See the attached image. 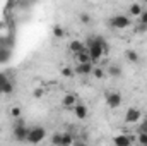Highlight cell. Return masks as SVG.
Instances as JSON below:
<instances>
[{
    "label": "cell",
    "instance_id": "obj_1",
    "mask_svg": "<svg viewBox=\"0 0 147 146\" xmlns=\"http://www.w3.org/2000/svg\"><path fill=\"white\" fill-rule=\"evenodd\" d=\"M86 48L89 50L91 62L94 64V62H98V60H101L105 57V53H106V41L101 36H91L87 38V46Z\"/></svg>",
    "mask_w": 147,
    "mask_h": 146
},
{
    "label": "cell",
    "instance_id": "obj_2",
    "mask_svg": "<svg viewBox=\"0 0 147 146\" xmlns=\"http://www.w3.org/2000/svg\"><path fill=\"white\" fill-rule=\"evenodd\" d=\"M45 138H46V129H45V127H41V126L29 127L28 143H31V145H39V143H41Z\"/></svg>",
    "mask_w": 147,
    "mask_h": 146
},
{
    "label": "cell",
    "instance_id": "obj_3",
    "mask_svg": "<svg viewBox=\"0 0 147 146\" xmlns=\"http://www.w3.org/2000/svg\"><path fill=\"white\" fill-rule=\"evenodd\" d=\"M110 26L115 29H127L132 26V19L125 14H116L110 19Z\"/></svg>",
    "mask_w": 147,
    "mask_h": 146
},
{
    "label": "cell",
    "instance_id": "obj_4",
    "mask_svg": "<svg viewBox=\"0 0 147 146\" xmlns=\"http://www.w3.org/2000/svg\"><path fill=\"white\" fill-rule=\"evenodd\" d=\"M134 141H137V136L128 132H120L113 136V146H132Z\"/></svg>",
    "mask_w": 147,
    "mask_h": 146
},
{
    "label": "cell",
    "instance_id": "obj_5",
    "mask_svg": "<svg viewBox=\"0 0 147 146\" xmlns=\"http://www.w3.org/2000/svg\"><path fill=\"white\" fill-rule=\"evenodd\" d=\"M142 120V112L135 107H130V108L125 112V124H139Z\"/></svg>",
    "mask_w": 147,
    "mask_h": 146
},
{
    "label": "cell",
    "instance_id": "obj_6",
    "mask_svg": "<svg viewBox=\"0 0 147 146\" xmlns=\"http://www.w3.org/2000/svg\"><path fill=\"white\" fill-rule=\"evenodd\" d=\"M106 105L113 110L118 108V107L121 105V95H120L118 91H108V93H106Z\"/></svg>",
    "mask_w": 147,
    "mask_h": 146
},
{
    "label": "cell",
    "instance_id": "obj_7",
    "mask_svg": "<svg viewBox=\"0 0 147 146\" xmlns=\"http://www.w3.org/2000/svg\"><path fill=\"white\" fill-rule=\"evenodd\" d=\"M28 134H29V127L26 126H14V138L16 141H28Z\"/></svg>",
    "mask_w": 147,
    "mask_h": 146
},
{
    "label": "cell",
    "instance_id": "obj_8",
    "mask_svg": "<svg viewBox=\"0 0 147 146\" xmlns=\"http://www.w3.org/2000/svg\"><path fill=\"white\" fill-rule=\"evenodd\" d=\"M60 105L63 108H74L77 105V95L75 93H65L63 98H62V102H60Z\"/></svg>",
    "mask_w": 147,
    "mask_h": 146
},
{
    "label": "cell",
    "instance_id": "obj_9",
    "mask_svg": "<svg viewBox=\"0 0 147 146\" xmlns=\"http://www.w3.org/2000/svg\"><path fill=\"white\" fill-rule=\"evenodd\" d=\"M142 12H144L142 3L134 2V3H130V5L127 7V14H128V17H130V19H132V17H140V16H142Z\"/></svg>",
    "mask_w": 147,
    "mask_h": 146
},
{
    "label": "cell",
    "instance_id": "obj_10",
    "mask_svg": "<svg viewBox=\"0 0 147 146\" xmlns=\"http://www.w3.org/2000/svg\"><path fill=\"white\" fill-rule=\"evenodd\" d=\"M94 64L92 62H89V64H82V65H75L74 67V72L79 74V76H89V74H92L94 71Z\"/></svg>",
    "mask_w": 147,
    "mask_h": 146
},
{
    "label": "cell",
    "instance_id": "obj_11",
    "mask_svg": "<svg viewBox=\"0 0 147 146\" xmlns=\"http://www.w3.org/2000/svg\"><path fill=\"white\" fill-rule=\"evenodd\" d=\"M72 110H74V115H75L79 120H86L87 115H89V110H87V107H86L84 103H77Z\"/></svg>",
    "mask_w": 147,
    "mask_h": 146
},
{
    "label": "cell",
    "instance_id": "obj_12",
    "mask_svg": "<svg viewBox=\"0 0 147 146\" xmlns=\"http://www.w3.org/2000/svg\"><path fill=\"white\" fill-rule=\"evenodd\" d=\"M84 48H86V45H84V41H80V40H72V41L69 43V50L72 52L74 55L80 53Z\"/></svg>",
    "mask_w": 147,
    "mask_h": 146
},
{
    "label": "cell",
    "instance_id": "obj_13",
    "mask_svg": "<svg viewBox=\"0 0 147 146\" xmlns=\"http://www.w3.org/2000/svg\"><path fill=\"white\" fill-rule=\"evenodd\" d=\"M75 60H77V65H82V64H89L91 62V57H89V50L84 48L80 53L75 55Z\"/></svg>",
    "mask_w": 147,
    "mask_h": 146
},
{
    "label": "cell",
    "instance_id": "obj_14",
    "mask_svg": "<svg viewBox=\"0 0 147 146\" xmlns=\"http://www.w3.org/2000/svg\"><path fill=\"white\" fill-rule=\"evenodd\" d=\"M125 59H127V62H130V64H137V62L140 60V55H139V52H135V50H125Z\"/></svg>",
    "mask_w": 147,
    "mask_h": 146
},
{
    "label": "cell",
    "instance_id": "obj_15",
    "mask_svg": "<svg viewBox=\"0 0 147 146\" xmlns=\"http://www.w3.org/2000/svg\"><path fill=\"white\" fill-rule=\"evenodd\" d=\"M12 91H14V84H12L9 79H5V77H3V81H2V84H0V93L10 95Z\"/></svg>",
    "mask_w": 147,
    "mask_h": 146
},
{
    "label": "cell",
    "instance_id": "obj_16",
    "mask_svg": "<svg viewBox=\"0 0 147 146\" xmlns=\"http://www.w3.org/2000/svg\"><path fill=\"white\" fill-rule=\"evenodd\" d=\"M74 141L75 138L70 132H62V146H74Z\"/></svg>",
    "mask_w": 147,
    "mask_h": 146
},
{
    "label": "cell",
    "instance_id": "obj_17",
    "mask_svg": "<svg viewBox=\"0 0 147 146\" xmlns=\"http://www.w3.org/2000/svg\"><path fill=\"white\" fill-rule=\"evenodd\" d=\"M9 113H10V117L12 119H21L22 117V108L19 107V105H14V107H10V110H9Z\"/></svg>",
    "mask_w": 147,
    "mask_h": 146
},
{
    "label": "cell",
    "instance_id": "obj_18",
    "mask_svg": "<svg viewBox=\"0 0 147 146\" xmlns=\"http://www.w3.org/2000/svg\"><path fill=\"white\" fill-rule=\"evenodd\" d=\"M79 21L87 26V24L92 23V17H91V14H87V12H80V14H79Z\"/></svg>",
    "mask_w": 147,
    "mask_h": 146
},
{
    "label": "cell",
    "instance_id": "obj_19",
    "mask_svg": "<svg viewBox=\"0 0 147 146\" xmlns=\"http://www.w3.org/2000/svg\"><path fill=\"white\" fill-rule=\"evenodd\" d=\"M108 74L113 76V77H120L121 76V67L120 65H110L108 67Z\"/></svg>",
    "mask_w": 147,
    "mask_h": 146
},
{
    "label": "cell",
    "instance_id": "obj_20",
    "mask_svg": "<svg viewBox=\"0 0 147 146\" xmlns=\"http://www.w3.org/2000/svg\"><path fill=\"white\" fill-rule=\"evenodd\" d=\"M51 31H53V36L55 38H63L65 36V29H63L62 26H58V24H55Z\"/></svg>",
    "mask_w": 147,
    "mask_h": 146
},
{
    "label": "cell",
    "instance_id": "obj_21",
    "mask_svg": "<svg viewBox=\"0 0 147 146\" xmlns=\"http://www.w3.org/2000/svg\"><path fill=\"white\" fill-rule=\"evenodd\" d=\"M60 74L63 76V77H74V67H70V65H65V67H62L60 69Z\"/></svg>",
    "mask_w": 147,
    "mask_h": 146
},
{
    "label": "cell",
    "instance_id": "obj_22",
    "mask_svg": "<svg viewBox=\"0 0 147 146\" xmlns=\"http://www.w3.org/2000/svg\"><path fill=\"white\" fill-rule=\"evenodd\" d=\"M51 145L53 146H62V132L51 134Z\"/></svg>",
    "mask_w": 147,
    "mask_h": 146
},
{
    "label": "cell",
    "instance_id": "obj_23",
    "mask_svg": "<svg viewBox=\"0 0 147 146\" xmlns=\"http://www.w3.org/2000/svg\"><path fill=\"white\" fill-rule=\"evenodd\" d=\"M92 76H94L96 79H103V77L106 76V71H105L103 67H94V71H92Z\"/></svg>",
    "mask_w": 147,
    "mask_h": 146
},
{
    "label": "cell",
    "instance_id": "obj_24",
    "mask_svg": "<svg viewBox=\"0 0 147 146\" xmlns=\"http://www.w3.org/2000/svg\"><path fill=\"white\" fill-rule=\"evenodd\" d=\"M137 143L140 146H147V134H137Z\"/></svg>",
    "mask_w": 147,
    "mask_h": 146
},
{
    "label": "cell",
    "instance_id": "obj_25",
    "mask_svg": "<svg viewBox=\"0 0 147 146\" xmlns=\"http://www.w3.org/2000/svg\"><path fill=\"white\" fill-rule=\"evenodd\" d=\"M43 95H45V89L43 88H36V89H33V96L39 100V98H43Z\"/></svg>",
    "mask_w": 147,
    "mask_h": 146
},
{
    "label": "cell",
    "instance_id": "obj_26",
    "mask_svg": "<svg viewBox=\"0 0 147 146\" xmlns=\"http://www.w3.org/2000/svg\"><path fill=\"white\" fill-rule=\"evenodd\" d=\"M139 21H140L142 26H146L147 28V9H144V12H142V16L139 17Z\"/></svg>",
    "mask_w": 147,
    "mask_h": 146
},
{
    "label": "cell",
    "instance_id": "obj_27",
    "mask_svg": "<svg viewBox=\"0 0 147 146\" xmlns=\"http://www.w3.org/2000/svg\"><path fill=\"white\" fill-rule=\"evenodd\" d=\"M137 132H139V134H147V126H144V124H139Z\"/></svg>",
    "mask_w": 147,
    "mask_h": 146
},
{
    "label": "cell",
    "instance_id": "obj_28",
    "mask_svg": "<svg viewBox=\"0 0 147 146\" xmlns=\"http://www.w3.org/2000/svg\"><path fill=\"white\" fill-rule=\"evenodd\" d=\"M142 124H144V126H147V115H146V117H142Z\"/></svg>",
    "mask_w": 147,
    "mask_h": 146
},
{
    "label": "cell",
    "instance_id": "obj_29",
    "mask_svg": "<svg viewBox=\"0 0 147 146\" xmlns=\"http://www.w3.org/2000/svg\"><path fill=\"white\" fill-rule=\"evenodd\" d=\"M74 146H87V145H86V143H75Z\"/></svg>",
    "mask_w": 147,
    "mask_h": 146
},
{
    "label": "cell",
    "instance_id": "obj_30",
    "mask_svg": "<svg viewBox=\"0 0 147 146\" xmlns=\"http://www.w3.org/2000/svg\"><path fill=\"white\" fill-rule=\"evenodd\" d=\"M2 81H3V77H2V76H0V84H2Z\"/></svg>",
    "mask_w": 147,
    "mask_h": 146
}]
</instances>
